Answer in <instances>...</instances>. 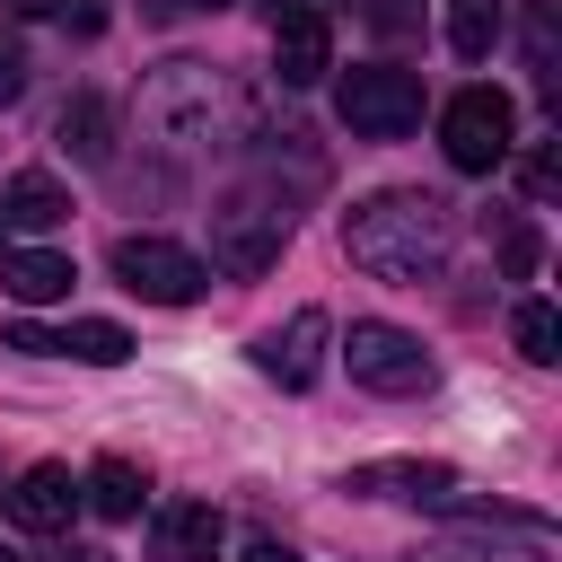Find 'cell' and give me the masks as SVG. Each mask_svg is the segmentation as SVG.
Here are the masks:
<instances>
[{
  "mask_svg": "<svg viewBox=\"0 0 562 562\" xmlns=\"http://www.w3.org/2000/svg\"><path fill=\"white\" fill-rule=\"evenodd\" d=\"M79 272H70V255H53V246H9L0 237V290L18 299V307H44V299H61Z\"/></svg>",
  "mask_w": 562,
  "mask_h": 562,
  "instance_id": "14",
  "label": "cell"
},
{
  "mask_svg": "<svg viewBox=\"0 0 562 562\" xmlns=\"http://www.w3.org/2000/svg\"><path fill=\"white\" fill-rule=\"evenodd\" d=\"M220 544H228V527L211 501H167L149 518V562H220Z\"/></svg>",
  "mask_w": 562,
  "mask_h": 562,
  "instance_id": "11",
  "label": "cell"
},
{
  "mask_svg": "<svg viewBox=\"0 0 562 562\" xmlns=\"http://www.w3.org/2000/svg\"><path fill=\"white\" fill-rule=\"evenodd\" d=\"M342 492H360V501H430V492H448V465H430V457H378V465H351Z\"/></svg>",
  "mask_w": 562,
  "mask_h": 562,
  "instance_id": "13",
  "label": "cell"
},
{
  "mask_svg": "<svg viewBox=\"0 0 562 562\" xmlns=\"http://www.w3.org/2000/svg\"><path fill=\"white\" fill-rule=\"evenodd\" d=\"M378 26H386V35H404V26H413V0H386V9H378Z\"/></svg>",
  "mask_w": 562,
  "mask_h": 562,
  "instance_id": "24",
  "label": "cell"
},
{
  "mask_svg": "<svg viewBox=\"0 0 562 562\" xmlns=\"http://www.w3.org/2000/svg\"><path fill=\"white\" fill-rule=\"evenodd\" d=\"M342 369H351V386H369V395H430V351H422V334H404V325H386V316H360L351 334H342Z\"/></svg>",
  "mask_w": 562,
  "mask_h": 562,
  "instance_id": "5",
  "label": "cell"
},
{
  "mask_svg": "<svg viewBox=\"0 0 562 562\" xmlns=\"http://www.w3.org/2000/svg\"><path fill=\"white\" fill-rule=\"evenodd\" d=\"M237 562H299V553H290V544H272V536H255V544H246Z\"/></svg>",
  "mask_w": 562,
  "mask_h": 562,
  "instance_id": "22",
  "label": "cell"
},
{
  "mask_svg": "<svg viewBox=\"0 0 562 562\" xmlns=\"http://www.w3.org/2000/svg\"><path fill=\"white\" fill-rule=\"evenodd\" d=\"M18 18H53V9H70V0H9Z\"/></svg>",
  "mask_w": 562,
  "mask_h": 562,
  "instance_id": "25",
  "label": "cell"
},
{
  "mask_svg": "<svg viewBox=\"0 0 562 562\" xmlns=\"http://www.w3.org/2000/svg\"><path fill=\"white\" fill-rule=\"evenodd\" d=\"M70 220V193H61V176H44V167H18L9 184H0V228H61Z\"/></svg>",
  "mask_w": 562,
  "mask_h": 562,
  "instance_id": "15",
  "label": "cell"
},
{
  "mask_svg": "<svg viewBox=\"0 0 562 562\" xmlns=\"http://www.w3.org/2000/svg\"><path fill=\"white\" fill-rule=\"evenodd\" d=\"M492 44H501V0H448V53L483 61Z\"/></svg>",
  "mask_w": 562,
  "mask_h": 562,
  "instance_id": "18",
  "label": "cell"
},
{
  "mask_svg": "<svg viewBox=\"0 0 562 562\" xmlns=\"http://www.w3.org/2000/svg\"><path fill=\"white\" fill-rule=\"evenodd\" d=\"M70 509H79L70 465H26V474H18V492H9V518H18L26 536H61V527H70Z\"/></svg>",
  "mask_w": 562,
  "mask_h": 562,
  "instance_id": "12",
  "label": "cell"
},
{
  "mask_svg": "<svg viewBox=\"0 0 562 562\" xmlns=\"http://www.w3.org/2000/svg\"><path fill=\"white\" fill-rule=\"evenodd\" d=\"M158 18H202V9H228V0H149Z\"/></svg>",
  "mask_w": 562,
  "mask_h": 562,
  "instance_id": "23",
  "label": "cell"
},
{
  "mask_svg": "<svg viewBox=\"0 0 562 562\" xmlns=\"http://www.w3.org/2000/svg\"><path fill=\"white\" fill-rule=\"evenodd\" d=\"M509 334H518V360H536V369H553V360H562V316H553L544 299H527V307L509 316Z\"/></svg>",
  "mask_w": 562,
  "mask_h": 562,
  "instance_id": "19",
  "label": "cell"
},
{
  "mask_svg": "<svg viewBox=\"0 0 562 562\" xmlns=\"http://www.w3.org/2000/svg\"><path fill=\"white\" fill-rule=\"evenodd\" d=\"M79 501H88L97 518H140V501H149V474H140L132 457H97V465H88V483H79Z\"/></svg>",
  "mask_w": 562,
  "mask_h": 562,
  "instance_id": "17",
  "label": "cell"
},
{
  "mask_svg": "<svg viewBox=\"0 0 562 562\" xmlns=\"http://www.w3.org/2000/svg\"><path fill=\"white\" fill-rule=\"evenodd\" d=\"M114 281L132 290V299H149V307H193L202 290H211V263L193 255V246H176V237H114Z\"/></svg>",
  "mask_w": 562,
  "mask_h": 562,
  "instance_id": "7",
  "label": "cell"
},
{
  "mask_svg": "<svg viewBox=\"0 0 562 562\" xmlns=\"http://www.w3.org/2000/svg\"><path fill=\"white\" fill-rule=\"evenodd\" d=\"M140 132L158 140V149H228L237 132H246V97H237V79L220 70V61H202V53H167L149 79H140Z\"/></svg>",
  "mask_w": 562,
  "mask_h": 562,
  "instance_id": "2",
  "label": "cell"
},
{
  "mask_svg": "<svg viewBox=\"0 0 562 562\" xmlns=\"http://www.w3.org/2000/svg\"><path fill=\"white\" fill-rule=\"evenodd\" d=\"M281 246H290V202H281V193L237 184V193L211 202V263H220V272L255 281V272L281 263Z\"/></svg>",
  "mask_w": 562,
  "mask_h": 562,
  "instance_id": "3",
  "label": "cell"
},
{
  "mask_svg": "<svg viewBox=\"0 0 562 562\" xmlns=\"http://www.w3.org/2000/svg\"><path fill=\"white\" fill-rule=\"evenodd\" d=\"M263 18H272V70H281V88H316L334 70V18L316 0H263Z\"/></svg>",
  "mask_w": 562,
  "mask_h": 562,
  "instance_id": "8",
  "label": "cell"
},
{
  "mask_svg": "<svg viewBox=\"0 0 562 562\" xmlns=\"http://www.w3.org/2000/svg\"><path fill=\"white\" fill-rule=\"evenodd\" d=\"M9 351H44V360H88V369H114V360H132V334H123L114 316H70V325L9 316Z\"/></svg>",
  "mask_w": 562,
  "mask_h": 562,
  "instance_id": "9",
  "label": "cell"
},
{
  "mask_svg": "<svg viewBox=\"0 0 562 562\" xmlns=\"http://www.w3.org/2000/svg\"><path fill=\"white\" fill-rule=\"evenodd\" d=\"M53 140H61L79 167H105V158H114V105H105V97H70L61 123H53Z\"/></svg>",
  "mask_w": 562,
  "mask_h": 562,
  "instance_id": "16",
  "label": "cell"
},
{
  "mask_svg": "<svg viewBox=\"0 0 562 562\" xmlns=\"http://www.w3.org/2000/svg\"><path fill=\"white\" fill-rule=\"evenodd\" d=\"M26 97V53H18V35H0V105H18Z\"/></svg>",
  "mask_w": 562,
  "mask_h": 562,
  "instance_id": "21",
  "label": "cell"
},
{
  "mask_svg": "<svg viewBox=\"0 0 562 562\" xmlns=\"http://www.w3.org/2000/svg\"><path fill=\"white\" fill-rule=\"evenodd\" d=\"M334 105H342V123H351L360 140H404V132L422 123V70H395V61H360V70H342Z\"/></svg>",
  "mask_w": 562,
  "mask_h": 562,
  "instance_id": "6",
  "label": "cell"
},
{
  "mask_svg": "<svg viewBox=\"0 0 562 562\" xmlns=\"http://www.w3.org/2000/svg\"><path fill=\"white\" fill-rule=\"evenodd\" d=\"M448 246H457V211L422 184H386V193H360L342 211V255L369 272V281H439L448 272Z\"/></svg>",
  "mask_w": 562,
  "mask_h": 562,
  "instance_id": "1",
  "label": "cell"
},
{
  "mask_svg": "<svg viewBox=\"0 0 562 562\" xmlns=\"http://www.w3.org/2000/svg\"><path fill=\"white\" fill-rule=\"evenodd\" d=\"M325 342H334V316L325 307H299L290 325H272V334H255V369L272 378V386H316L325 378Z\"/></svg>",
  "mask_w": 562,
  "mask_h": 562,
  "instance_id": "10",
  "label": "cell"
},
{
  "mask_svg": "<svg viewBox=\"0 0 562 562\" xmlns=\"http://www.w3.org/2000/svg\"><path fill=\"white\" fill-rule=\"evenodd\" d=\"M61 562H114V553H105V544H70Z\"/></svg>",
  "mask_w": 562,
  "mask_h": 562,
  "instance_id": "26",
  "label": "cell"
},
{
  "mask_svg": "<svg viewBox=\"0 0 562 562\" xmlns=\"http://www.w3.org/2000/svg\"><path fill=\"white\" fill-rule=\"evenodd\" d=\"M544 263V237H536V220H501V272L509 281H527Z\"/></svg>",
  "mask_w": 562,
  "mask_h": 562,
  "instance_id": "20",
  "label": "cell"
},
{
  "mask_svg": "<svg viewBox=\"0 0 562 562\" xmlns=\"http://www.w3.org/2000/svg\"><path fill=\"white\" fill-rule=\"evenodd\" d=\"M439 149H448L457 176H492V167L518 149V105H509L501 88H457V97L439 105Z\"/></svg>",
  "mask_w": 562,
  "mask_h": 562,
  "instance_id": "4",
  "label": "cell"
},
{
  "mask_svg": "<svg viewBox=\"0 0 562 562\" xmlns=\"http://www.w3.org/2000/svg\"><path fill=\"white\" fill-rule=\"evenodd\" d=\"M0 562H26V553H18V544H0Z\"/></svg>",
  "mask_w": 562,
  "mask_h": 562,
  "instance_id": "27",
  "label": "cell"
}]
</instances>
